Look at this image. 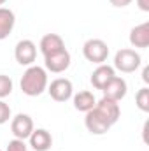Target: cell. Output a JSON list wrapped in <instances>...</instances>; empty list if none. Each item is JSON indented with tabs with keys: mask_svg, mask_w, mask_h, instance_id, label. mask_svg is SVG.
<instances>
[{
	"mask_svg": "<svg viewBox=\"0 0 149 151\" xmlns=\"http://www.w3.org/2000/svg\"><path fill=\"white\" fill-rule=\"evenodd\" d=\"M47 70L39 65H30L19 81L21 91L28 97H39L47 90Z\"/></svg>",
	"mask_w": 149,
	"mask_h": 151,
	"instance_id": "cell-1",
	"label": "cell"
},
{
	"mask_svg": "<svg viewBox=\"0 0 149 151\" xmlns=\"http://www.w3.org/2000/svg\"><path fill=\"white\" fill-rule=\"evenodd\" d=\"M140 63H142V58L135 49L125 47V49H119L114 55V70H119L123 74L135 72L140 67Z\"/></svg>",
	"mask_w": 149,
	"mask_h": 151,
	"instance_id": "cell-2",
	"label": "cell"
},
{
	"mask_svg": "<svg viewBox=\"0 0 149 151\" xmlns=\"http://www.w3.org/2000/svg\"><path fill=\"white\" fill-rule=\"evenodd\" d=\"M82 55L88 62L91 63H97V65H102L107 62V56H109V46L105 40L102 39H88L84 44H82Z\"/></svg>",
	"mask_w": 149,
	"mask_h": 151,
	"instance_id": "cell-3",
	"label": "cell"
},
{
	"mask_svg": "<svg viewBox=\"0 0 149 151\" xmlns=\"http://www.w3.org/2000/svg\"><path fill=\"white\" fill-rule=\"evenodd\" d=\"M47 93L54 102H67L74 95V86L72 81L67 77H56L47 84Z\"/></svg>",
	"mask_w": 149,
	"mask_h": 151,
	"instance_id": "cell-4",
	"label": "cell"
},
{
	"mask_svg": "<svg viewBox=\"0 0 149 151\" xmlns=\"http://www.w3.org/2000/svg\"><path fill=\"white\" fill-rule=\"evenodd\" d=\"M14 58L19 65H25V67H30L34 65L35 58H37V46L34 40L30 39H23L16 44L14 47Z\"/></svg>",
	"mask_w": 149,
	"mask_h": 151,
	"instance_id": "cell-5",
	"label": "cell"
},
{
	"mask_svg": "<svg viewBox=\"0 0 149 151\" xmlns=\"http://www.w3.org/2000/svg\"><path fill=\"white\" fill-rule=\"evenodd\" d=\"M97 113L100 114L104 119H105V123L112 127V125H116L117 123V119H119V116H121V109H119V104L117 102H114L111 99H107V97H102L100 100H97V104H95V107H93Z\"/></svg>",
	"mask_w": 149,
	"mask_h": 151,
	"instance_id": "cell-6",
	"label": "cell"
},
{
	"mask_svg": "<svg viewBox=\"0 0 149 151\" xmlns=\"http://www.w3.org/2000/svg\"><path fill=\"white\" fill-rule=\"evenodd\" d=\"M70 62H72V58H70V53L67 51V47L58 51V53H54V55L44 56V67H46V70H49L53 74L65 72L70 67Z\"/></svg>",
	"mask_w": 149,
	"mask_h": 151,
	"instance_id": "cell-7",
	"label": "cell"
},
{
	"mask_svg": "<svg viewBox=\"0 0 149 151\" xmlns=\"http://www.w3.org/2000/svg\"><path fill=\"white\" fill-rule=\"evenodd\" d=\"M34 130H35V127H34V119H32L28 114H25V113L16 114V116L12 118V121H11V132H12V135H14L16 139H23V141H27V139L32 135Z\"/></svg>",
	"mask_w": 149,
	"mask_h": 151,
	"instance_id": "cell-8",
	"label": "cell"
},
{
	"mask_svg": "<svg viewBox=\"0 0 149 151\" xmlns=\"http://www.w3.org/2000/svg\"><path fill=\"white\" fill-rule=\"evenodd\" d=\"M126 91H128V84H126V81H125L123 77H119V76H114L111 81L107 83V86L102 90L104 97L111 99L114 102L123 100V99L126 97Z\"/></svg>",
	"mask_w": 149,
	"mask_h": 151,
	"instance_id": "cell-9",
	"label": "cell"
},
{
	"mask_svg": "<svg viewBox=\"0 0 149 151\" xmlns=\"http://www.w3.org/2000/svg\"><path fill=\"white\" fill-rule=\"evenodd\" d=\"M84 125H86L88 132H90V134H93V135H104V134H107V132L111 130V127L105 123V119L97 113L95 109H91V111H88V113H86Z\"/></svg>",
	"mask_w": 149,
	"mask_h": 151,
	"instance_id": "cell-10",
	"label": "cell"
},
{
	"mask_svg": "<svg viewBox=\"0 0 149 151\" xmlns=\"http://www.w3.org/2000/svg\"><path fill=\"white\" fill-rule=\"evenodd\" d=\"M114 76H116L114 67L102 63V65H98V67L93 70V74H91V77H90V81H91V84H93L95 90H104V88L107 86V83L111 81Z\"/></svg>",
	"mask_w": 149,
	"mask_h": 151,
	"instance_id": "cell-11",
	"label": "cell"
},
{
	"mask_svg": "<svg viewBox=\"0 0 149 151\" xmlns=\"http://www.w3.org/2000/svg\"><path fill=\"white\" fill-rule=\"evenodd\" d=\"M39 47H40V53L44 56H49V55H54V53L65 49V42H63V39L60 37L58 34H46L44 37L40 39Z\"/></svg>",
	"mask_w": 149,
	"mask_h": 151,
	"instance_id": "cell-12",
	"label": "cell"
},
{
	"mask_svg": "<svg viewBox=\"0 0 149 151\" xmlns=\"http://www.w3.org/2000/svg\"><path fill=\"white\" fill-rule=\"evenodd\" d=\"M28 141H30L32 150H35V151H47V150H51V146H53V135L46 128L34 130L32 135L28 137Z\"/></svg>",
	"mask_w": 149,
	"mask_h": 151,
	"instance_id": "cell-13",
	"label": "cell"
},
{
	"mask_svg": "<svg viewBox=\"0 0 149 151\" xmlns=\"http://www.w3.org/2000/svg\"><path fill=\"white\" fill-rule=\"evenodd\" d=\"M130 44L133 47L146 49L149 46V21H144L130 30Z\"/></svg>",
	"mask_w": 149,
	"mask_h": 151,
	"instance_id": "cell-14",
	"label": "cell"
},
{
	"mask_svg": "<svg viewBox=\"0 0 149 151\" xmlns=\"http://www.w3.org/2000/svg\"><path fill=\"white\" fill-rule=\"evenodd\" d=\"M16 25V16L9 7H0V40L11 35L12 28Z\"/></svg>",
	"mask_w": 149,
	"mask_h": 151,
	"instance_id": "cell-15",
	"label": "cell"
},
{
	"mask_svg": "<svg viewBox=\"0 0 149 151\" xmlns=\"http://www.w3.org/2000/svg\"><path fill=\"white\" fill-rule=\"evenodd\" d=\"M72 100H74V107L77 111H81V113L91 111V109L95 107V104H97L95 95H93L91 91H88V90H82V91L72 95Z\"/></svg>",
	"mask_w": 149,
	"mask_h": 151,
	"instance_id": "cell-16",
	"label": "cell"
},
{
	"mask_svg": "<svg viewBox=\"0 0 149 151\" xmlns=\"http://www.w3.org/2000/svg\"><path fill=\"white\" fill-rule=\"evenodd\" d=\"M135 100H137V107L142 113H149V88L148 86H144V88H140L137 91Z\"/></svg>",
	"mask_w": 149,
	"mask_h": 151,
	"instance_id": "cell-17",
	"label": "cell"
},
{
	"mask_svg": "<svg viewBox=\"0 0 149 151\" xmlns=\"http://www.w3.org/2000/svg\"><path fill=\"white\" fill-rule=\"evenodd\" d=\"M12 86H14V84H12V79H11L9 76L0 74V99H2V100L12 93Z\"/></svg>",
	"mask_w": 149,
	"mask_h": 151,
	"instance_id": "cell-18",
	"label": "cell"
},
{
	"mask_svg": "<svg viewBox=\"0 0 149 151\" xmlns=\"http://www.w3.org/2000/svg\"><path fill=\"white\" fill-rule=\"evenodd\" d=\"M5 151H28V146L25 144L23 139H16V137H14L12 141H9Z\"/></svg>",
	"mask_w": 149,
	"mask_h": 151,
	"instance_id": "cell-19",
	"label": "cell"
},
{
	"mask_svg": "<svg viewBox=\"0 0 149 151\" xmlns=\"http://www.w3.org/2000/svg\"><path fill=\"white\" fill-rule=\"evenodd\" d=\"M9 119H11V107H9L7 102H4V100L0 99V125L7 123Z\"/></svg>",
	"mask_w": 149,
	"mask_h": 151,
	"instance_id": "cell-20",
	"label": "cell"
},
{
	"mask_svg": "<svg viewBox=\"0 0 149 151\" xmlns=\"http://www.w3.org/2000/svg\"><path fill=\"white\" fill-rule=\"evenodd\" d=\"M109 2H111V5H114V7H119V9H123V7L130 5L133 0H109Z\"/></svg>",
	"mask_w": 149,
	"mask_h": 151,
	"instance_id": "cell-21",
	"label": "cell"
},
{
	"mask_svg": "<svg viewBox=\"0 0 149 151\" xmlns=\"http://www.w3.org/2000/svg\"><path fill=\"white\" fill-rule=\"evenodd\" d=\"M137 5H139V9H140V11L149 12V0H137Z\"/></svg>",
	"mask_w": 149,
	"mask_h": 151,
	"instance_id": "cell-22",
	"label": "cell"
},
{
	"mask_svg": "<svg viewBox=\"0 0 149 151\" xmlns=\"http://www.w3.org/2000/svg\"><path fill=\"white\" fill-rule=\"evenodd\" d=\"M142 79H144L146 84L149 83V67H144V70H142Z\"/></svg>",
	"mask_w": 149,
	"mask_h": 151,
	"instance_id": "cell-23",
	"label": "cell"
},
{
	"mask_svg": "<svg viewBox=\"0 0 149 151\" xmlns=\"http://www.w3.org/2000/svg\"><path fill=\"white\" fill-rule=\"evenodd\" d=\"M5 2H7V0H0V5H4V4H5Z\"/></svg>",
	"mask_w": 149,
	"mask_h": 151,
	"instance_id": "cell-24",
	"label": "cell"
},
{
	"mask_svg": "<svg viewBox=\"0 0 149 151\" xmlns=\"http://www.w3.org/2000/svg\"><path fill=\"white\" fill-rule=\"evenodd\" d=\"M0 151H2V150H0Z\"/></svg>",
	"mask_w": 149,
	"mask_h": 151,
	"instance_id": "cell-25",
	"label": "cell"
}]
</instances>
